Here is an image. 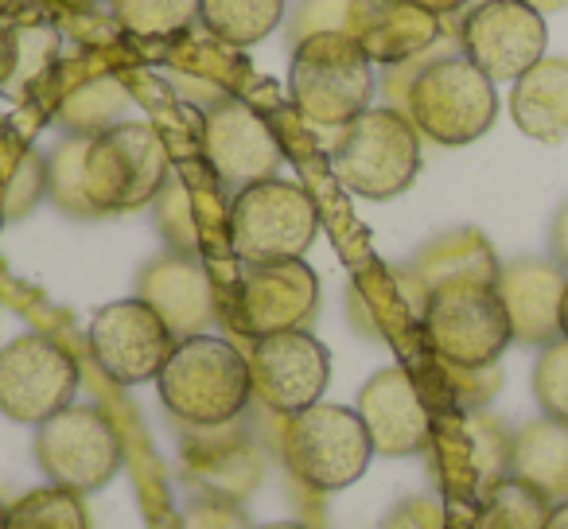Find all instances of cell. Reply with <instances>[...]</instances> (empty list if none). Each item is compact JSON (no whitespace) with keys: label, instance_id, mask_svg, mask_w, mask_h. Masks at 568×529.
<instances>
[{"label":"cell","instance_id":"1","mask_svg":"<svg viewBox=\"0 0 568 529\" xmlns=\"http://www.w3.org/2000/svg\"><path fill=\"white\" fill-rule=\"evenodd\" d=\"M160 401L180 425L219 428L234 425L253 401L250 358L219 335L180 339L156 378Z\"/></svg>","mask_w":568,"mask_h":529},{"label":"cell","instance_id":"2","mask_svg":"<svg viewBox=\"0 0 568 529\" xmlns=\"http://www.w3.org/2000/svg\"><path fill=\"white\" fill-rule=\"evenodd\" d=\"M425 339L444 366L487 370L514 343V327L495 281H444L425 301Z\"/></svg>","mask_w":568,"mask_h":529},{"label":"cell","instance_id":"3","mask_svg":"<svg viewBox=\"0 0 568 529\" xmlns=\"http://www.w3.org/2000/svg\"><path fill=\"white\" fill-rule=\"evenodd\" d=\"M332 172L351 195L386 203L409 191L420 172V133L405 113L366 110L351 125L339 129V141L332 149Z\"/></svg>","mask_w":568,"mask_h":529},{"label":"cell","instance_id":"4","mask_svg":"<svg viewBox=\"0 0 568 529\" xmlns=\"http://www.w3.org/2000/svg\"><path fill=\"white\" fill-rule=\"evenodd\" d=\"M293 105L304 121L324 129H343L371 110L374 98V63L363 55L347 32L304 35L293 51L288 71Z\"/></svg>","mask_w":568,"mask_h":529},{"label":"cell","instance_id":"5","mask_svg":"<svg viewBox=\"0 0 568 529\" xmlns=\"http://www.w3.org/2000/svg\"><path fill=\"white\" fill-rule=\"evenodd\" d=\"M230 250L242 265L304 261L320 234L316 199L288 180H261L237 191L226 214Z\"/></svg>","mask_w":568,"mask_h":529},{"label":"cell","instance_id":"6","mask_svg":"<svg viewBox=\"0 0 568 529\" xmlns=\"http://www.w3.org/2000/svg\"><path fill=\"white\" fill-rule=\"evenodd\" d=\"M281 459L296 482L320 495H335L363 479L374 459V444L358 409L320 401L284 417Z\"/></svg>","mask_w":568,"mask_h":529},{"label":"cell","instance_id":"7","mask_svg":"<svg viewBox=\"0 0 568 529\" xmlns=\"http://www.w3.org/2000/svg\"><path fill=\"white\" fill-rule=\"evenodd\" d=\"M405 118L428 141L444 144V149H464L495 125V82L467 55L436 59V63L420 67L417 79L405 90Z\"/></svg>","mask_w":568,"mask_h":529},{"label":"cell","instance_id":"8","mask_svg":"<svg viewBox=\"0 0 568 529\" xmlns=\"http://www.w3.org/2000/svg\"><path fill=\"white\" fill-rule=\"evenodd\" d=\"M87 199L94 214H129L156 203L172 180V160L160 133L141 121H121L90 136Z\"/></svg>","mask_w":568,"mask_h":529},{"label":"cell","instance_id":"9","mask_svg":"<svg viewBox=\"0 0 568 529\" xmlns=\"http://www.w3.org/2000/svg\"><path fill=\"white\" fill-rule=\"evenodd\" d=\"M320 304V281L304 261L281 265H245L219 296V319H226L245 339H265L276 332H296Z\"/></svg>","mask_w":568,"mask_h":529},{"label":"cell","instance_id":"10","mask_svg":"<svg viewBox=\"0 0 568 529\" xmlns=\"http://www.w3.org/2000/svg\"><path fill=\"white\" fill-rule=\"evenodd\" d=\"M79 389V363L51 335H20L0 347V413L17 425L40 428L71 409Z\"/></svg>","mask_w":568,"mask_h":529},{"label":"cell","instance_id":"11","mask_svg":"<svg viewBox=\"0 0 568 529\" xmlns=\"http://www.w3.org/2000/svg\"><path fill=\"white\" fill-rule=\"evenodd\" d=\"M36 459L51 487L94 495L121 471V436L90 405H71L36 428Z\"/></svg>","mask_w":568,"mask_h":529},{"label":"cell","instance_id":"12","mask_svg":"<svg viewBox=\"0 0 568 529\" xmlns=\"http://www.w3.org/2000/svg\"><path fill=\"white\" fill-rule=\"evenodd\" d=\"M90 355H94L98 370L118 386H141V382L160 378L164 363L175 350V335L156 316L152 304L141 296L133 301H113L90 319Z\"/></svg>","mask_w":568,"mask_h":529},{"label":"cell","instance_id":"13","mask_svg":"<svg viewBox=\"0 0 568 529\" xmlns=\"http://www.w3.org/2000/svg\"><path fill=\"white\" fill-rule=\"evenodd\" d=\"M459 43L490 82H518L545 59L549 28L526 0H483L464 17Z\"/></svg>","mask_w":568,"mask_h":529},{"label":"cell","instance_id":"14","mask_svg":"<svg viewBox=\"0 0 568 529\" xmlns=\"http://www.w3.org/2000/svg\"><path fill=\"white\" fill-rule=\"evenodd\" d=\"M250 378L253 397L265 409L293 417L312 405H320L332 378V355L312 332H276L265 339H253L250 350Z\"/></svg>","mask_w":568,"mask_h":529},{"label":"cell","instance_id":"15","mask_svg":"<svg viewBox=\"0 0 568 529\" xmlns=\"http://www.w3.org/2000/svg\"><path fill=\"white\" fill-rule=\"evenodd\" d=\"M203 149L214 175L234 191H245L261 180H273L276 167H281L276 133L253 105L237 102V98L219 102L211 110L203 129Z\"/></svg>","mask_w":568,"mask_h":529},{"label":"cell","instance_id":"16","mask_svg":"<svg viewBox=\"0 0 568 529\" xmlns=\"http://www.w3.org/2000/svg\"><path fill=\"white\" fill-rule=\"evenodd\" d=\"M358 417L371 433L374 456H417L433 440L428 405L405 366H386L366 382L363 394H358Z\"/></svg>","mask_w":568,"mask_h":529},{"label":"cell","instance_id":"17","mask_svg":"<svg viewBox=\"0 0 568 529\" xmlns=\"http://www.w3.org/2000/svg\"><path fill=\"white\" fill-rule=\"evenodd\" d=\"M136 296L156 308V316L164 319L175 339L206 335V327L219 319L214 281L191 253H164V257L149 261L136 281Z\"/></svg>","mask_w":568,"mask_h":529},{"label":"cell","instance_id":"18","mask_svg":"<svg viewBox=\"0 0 568 529\" xmlns=\"http://www.w3.org/2000/svg\"><path fill=\"white\" fill-rule=\"evenodd\" d=\"M343 32L374 67H402L440 40V17L420 0H351Z\"/></svg>","mask_w":568,"mask_h":529},{"label":"cell","instance_id":"19","mask_svg":"<svg viewBox=\"0 0 568 529\" xmlns=\"http://www.w3.org/2000/svg\"><path fill=\"white\" fill-rule=\"evenodd\" d=\"M183 479L199 487L206 498L242 502L261 482V456L253 440L234 425L219 428H191L183 440Z\"/></svg>","mask_w":568,"mask_h":529},{"label":"cell","instance_id":"20","mask_svg":"<svg viewBox=\"0 0 568 529\" xmlns=\"http://www.w3.org/2000/svg\"><path fill=\"white\" fill-rule=\"evenodd\" d=\"M565 273L537 257L514 261V265L498 269L495 288L506 304L514 339L534 343V347L560 339V296H565Z\"/></svg>","mask_w":568,"mask_h":529},{"label":"cell","instance_id":"21","mask_svg":"<svg viewBox=\"0 0 568 529\" xmlns=\"http://www.w3.org/2000/svg\"><path fill=\"white\" fill-rule=\"evenodd\" d=\"M514 125L541 144L568 141V59H541L510 90Z\"/></svg>","mask_w":568,"mask_h":529},{"label":"cell","instance_id":"22","mask_svg":"<svg viewBox=\"0 0 568 529\" xmlns=\"http://www.w3.org/2000/svg\"><path fill=\"white\" fill-rule=\"evenodd\" d=\"M510 475L541 490L549 502L568 498V425L552 417L529 420L510 440Z\"/></svg>","mask_w":568,"mask_h":529},{"label":"cell","instance_id":"23","mask_svg":"<svg viewBox=\"0 0 568 529\" xmlns=\"http://www.w3.org/2000/svg\"><path fill=\"white\" fill-rule=\"evenodd\" d=\"M199 20L214 40L253 48L276 32L284 20V0H199Z\"/></svg>","mask_w":568,"mask_h":529},{"label":"cell","instance_id":"24","mask_svg":"<svg viewBox=\"0 0 568 529\" xmlns=\"http://www.w3.org/2000/svg\"><path fill=\"white\" fill-rule=\"evenodd\" d=\"M417 277L428 293L436 285H444V281H498V261L479 234H452L420 253Z\"/></svg>","mask_w":568,"mask_h":529},{"label":"cell","instance_id":"25","mask_svg":"<svg viewBox=\"0 0 568 529\" xmlns=\"http://www.w3.org/2000/svg\"><path fill=\"white\" fill-rule=\"evenodd\" d=\"M552 502L541 490L526 487L521 479L506 475V479L490 482L483 490V510L479 529H545Z\"/></svg>","mask_w":568,"mask_h":529},{"label":"cell","instance_id":"26","mask_svg":"<svg viewBox=\"0 0 568 529\" xmlns=\"http://www.w3.org/2000/svg\"><path fill=\"white\" fill-rule=\"evenodd\" d=\"M125 90L118 79L102 74V79H90L87 87H79L71 98H63L59 105V121L71 129L74 136H98L105 129L121 125V113H125Z\"/></svg>","mask_w":568,"mask_h":529},{"label":"cell","instance_id":"27","mask_svg":"<svg viewBox=\"0 0 568 529\" xmlns=\"http://www.w3.org/2000/svg\"><path fill=\"white\" fill-rule=\"evenodd\" d=\"M87 149L90 136H67L48 156V199L71 218H98L87 199Z\"/></svg>","mask_w":568,"mask_h":529},{"label":"cell","instance_id":"28","mask_svg":"<svg viewBox=\"0 0 568 529\" xmlns=\"http://www.w3.org/2000/svg\"><path fill=\"white\" fill-rule=\"evenodd\" d=\"M55 51L59 35L48 32V28H20V32L4 35V48H0V94H20L51 63Z\"/></svg>","mask_w":568,"mask_h":529},{"label":"cell","instance_id":"29","mask_svg":"<svg viewBox=\"0 0 568 529\" xmlns=\"http://www.w3.org/2000/svg\"><path fill=\"white\" fill-rule=\"evenodd\" d=\"M9 529H90V513L74 490L43 487L9 506Z\"/></svg>","mask_w":568,"mask_h":529},{"label":"cell","instance_id":"30","mask_svg":"<svg viewBox=\"0 0 568 529\" xmlns=\"http://www.w3.org/2000/svg\"><path fill=\"white\" fill-rule=\"evenodd\" d=\"M110 9L125 32L168 40L187 32L191 20L199 17V0H110Z\"/></svg>","mask_w":568,"mask_h":529},{"label":"cell","instance_id":"31","mask_svg":"<svg viewBox=\"0 0 568 529\" xmlns=\"http://www.w3.org/2000/svg\"><path fill=\"white\" fill-rule=\"evenodd\" d=\"M464 433H467V444H471V464H475V475H479L483 490L490 482L506 479L510 475V440L514 436L506 433L498 420L483 417V413H471L464 420Z\"/></svg>","mask_w":568,"mask_h":529},{"label":"cell","instance_id":"32","mask_svg":"<svg viewBox=\"0 0 568 529\" xmlns=\"http://www.w3.org/2000/svg\"><path fill=\"white\" fill-rule=\"evenodd\" d=\"M534 397L545 417L568 425V339L545 343L534 366Z\"/></svg>","mask_w":568,"mask_h":529},{"label":"cell","instance_id":"33","mask_svg":"<svg viewBox=\"0 0 568 529\" xmlns=\"http://www.w3.org/2000/svg\"><path fill=\"white\" fill-rule=\"evenodd\" d=\"M48 195V156H20L17 172H12V183L4 191V218H24L40 206V199Z\"/></svg>","mask_w":568,"mask_h":529},{"label":"cell","instance_id":"34","mask_svg":"<svg viewBox=\"0 0 568 529\" xmlns=\"http://www.w3.org/2000/svg\"><path fill=\"white\" fill-rule=\"evenodd\" d=\"M180 529H253V526H250V518H245L242 502L199 495L183 506Z\"/></svg>","mask_w":568,"mask_h":529},{"label":"cell","instance_id":"35","mask_svg":"<svg viewBox=\"0 0 568 529\" xmlns=\"http://www.w3.org/2000/svg\"><path fill=\"white\" fill-rule=\"evenodd\" d=\"M382 529H444V510L436 498H405L386 513Z\"/></svg>","mask_w":568,"mask_h":529},{"label":"cell","instance_id":"36","mask_svg":"<svg viewBox=\"0 0 568 529\" xmlns=\"http://www.w3.org/2000/svg\"><path fill=\"white\" fill-rule=\"evenodd\" d=\"M552 253H557V261L568 269V203L560 206L557 222H552Z\"/></svg>","mask_w":568,"mask_h":529},{"label":"cell","instance_id":"37","mask_svg":"<svg viewBox=\"0 0 568 529\" xmlns=\"http://www.w3.org/2000/svg\"><path fill=\"white\" fill-rule=\"evenodd\" d=\"M545 529H568V498H565V502H552V510H549V521H545Z\"/></svg>","mask_w":568,"mask_h":529},{"label":"cell","instance_id":"38","mask_svg":"<svg viewBox=\"0 0 568 529\" xmlns=\"http://www.w3.org/2000/svg\"><path fill=\"white\" fill-rule=\"evenodd\" d=\"M428 12H436V17H448V12H456V9H464L467 0H420Z\"/></svg>","mask_w":568,"mask_h":529},{"label":"cell","instance_id":"39","mask_svg":"<svg viewBox=\"0 0 568 529\" xmlns=\"http://www.w3.org/2000/svg\"><path fill=\"white\" fill-rule=\"evenodd\" d=\"M529 9H537L541 17H549V12H560V9H568V0H526Z\"/></svg>","mask_w":568,"mask_h":529},{"label":"cell","instance_id":"40","mask_svg":"<svg viewBox=\"0 0 568 529\" xmlns=\"http://www.w3.org/2000/svg\"><path fill=\"white\" fill-rule=\"evenodd\" d=\"M560 335L568 339V285H565V296H560Z\"/></svg>","mask_w":568,"mask_h":529},{"label":"cell","instance_id":"41","mask_svg":"<svg viewBox=\"0 0 568 529\" xmlns=\"http://www.w3.org/2000/svg\"><path fill=\"white\" fill-rule=\"evenodd\" d=\"M257 529H312L304 521H268V526H257Z\"/></svg>","mask_w":568,"mask_h":529},{"label":"cell","instance_id":"42","mask_svg":"<svg viewBox=\"0 0 568 529\" xmlns=\"http://www.w3.org/2000/svg\"><path fill=\"white\" fill-rule=\"evenodd\" d=\"M63 4H74V9H94L98 0H63Z\"/></svg>","mask_w":568,"mask_h":529},{"label":"cell","instance_id":"43","mask_svg":"<svg viewBox=\"0 0 568 529\" xmlns=\"http://www.w3.org/2000/svg\"><path fill=\"white\" fill-rule=\"evenodd\" d=\"M0 529H9V506L0 502Z\"/></svg>","mask_w":568,"mask_h":529},{"label":"cell","instance_id":"44","mask_svg":"<svg viewBox=\"0 0 568 529\" xmlns=\"http://www.w3.org/2000/svg\"><path fill=\"white\" fill-rule=\"evenodd\" d=\"M0 48H4V35H0Z\"/></svg>","mask_w":568,"mask_h":529}]
</instances>
